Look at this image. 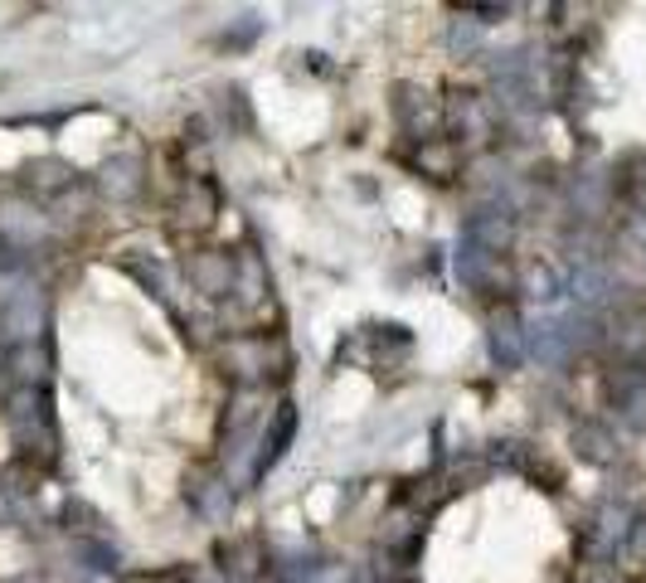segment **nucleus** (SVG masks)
Listing matches in <instances>:
<instances>
[{"label":"nucleus","mask_w":646,"mask_h":583,"mask_svg":"<svg viewBox=\"0 0 646 583\" xmlns=\"http://www.w3.org/2000/svg\"><path fill=\"white\" fill-rule=\"evenodd\" d=\"M5 423L20 447L54 457L59 429H54V404H49L45 384H10L5 389Z\"/></svg>","instance_id":"f257e3e1"},{"label":"nucleus","mask_w":646,"mask_h":583,"mask_svg":"<svg viewBox=\"0 0 646 583\" xmlns=\"http://www.w3.org/2000/svg\"><path fill=\"white\" fill-rule=\"evenodd\" d=\"M25 346H45V297L29 283L0 287V356Z\"/></svg>","instance_id":"f03ea898"},{"label":"nucleus","mask_w":646,"mask_h":583,"mask_svg":"<svg viewBox=\"0 0 646 583\" xmlns=\"http://www.w3.org/2000/svg\"><path fill=\"white\" fill-rule=\"evenodd\" d=\"M462 238H472V244H482L486 253H496V258H501L506 248L515 244V214L501 210V204H482L476 214H467Z\"/></svg>","instance_id":"7ed1b4c3"},{"label":"nucleus","mask_w":646,"mask_h":583,"mask_svg":"<svg viewBox=\"0 0 646 583\" xmlns=\"http://www.w3.org/2000/svg\"><path fill=\"white\" fill-rule=\"evenodd\" d=\"M297 429H301V413H297V404H277V413H273V429L263 433V447H258L253 482H263V476L273 472L277 462H283V457H287V447L297 443Z\"/></svg>","instance_id":"20e7f679"},{"label":"nucleus","mask_w":646,"mask_h":583,"mask_svg":"<svg viewBox=\"0 0 646 583\" xmlns=\"http://www.w3.org/2000/svg\"><path fill=\"white\" fill-rule=\"evenodd\" d=\"M492 360L501 364V370H515L520 360H525V326H520L510 311L492 321Z\"/></svg>","instance_id":"39448f33"},{"label":"nucleus","mask_w":646,"mask_h":583,"mask_svg":"<svg viewBox=\"0 0 646 583\" xmlns=\"http://www.w3.org/2000/svg\"><path fill=\"white\" fill-rule=\"evenodd\" d=\"M564 292L579 301V311H593V307H602V301H608L612 277H608V268L583 263L579 273H569V277H564Z\"/></svg>","instance_id":"423d86ee"},{"label":"nucleus","mask_w":646,"mask_h":583,"mask_svg":"<svg viewBox=\"0 0 646 583\" xmlns=\"http://www.w3.org/2000/svg\"><path fill=\"white\" fill-rule=\"evenodd\" d=\"M612 404L622 409V419H628L632 429H642L646 423V374L642 370H622L618 380H612Z\"/></svg>","instance_id":"0eeeda50"},{"label":"nucleus","mask_w":646,"mask_h":583,"mask_svg":"<svg viewBox=\"0 0 646 583\" xmlns=\"http://www.w3.org/2000/svg\"><path fill=\"white\" fill-rule=\"evenodd\" d=\"M141 161L137 156H117V161H108L102 165V195H112V200H132V195L141 190Z\"/></svg>","instance_id":"6e6552de"},{"label":"nucleus","mask_w":646,"mask_h":583,"mask_svg":"<svg viewBox=\"0 0 646 583\" xmlns=\"http://www.w3.org/2000/svg\"><path fill=\"white\" fill-rule=\"evenodd\" d=\"M492 268H496V253H486L472 238H457V277L467 287H486L492 283Z\"/></svg>","instance_id":"1a4fd4ad"},{"label":"nucleus","mask_w":646,"mask_h":583,"mask_svg":"<svg viewBox=\"0 0 646 583\" xmlns=\"http://www.w3.org/2000/svg\"><path fill=\"white\" fill-rule=\"evenodd\" d=\"M190 277L200 292H210V297H219V292H228V277H234V263H228V253H200L190 263Z\"/></svg>","instance_id":"9d476101"},{"label":"nucleus","mask_w":646,"mask_h":583,"mask_svg":"<svg viewBox=\"0 0 646 583\" xmlns=\"http://www.w3.org/2000/svg\"><path fill=\"white\" fill-rule=\"evenodd\" d=\"M73 555H78L83 569H92V574H112V569H117V549L102 545V539H78Z\"/></svg>","instance_id":"9b49d317"},{"label":"nucleus","mask_w":646,"mask_h":583,"mask_svg":"<svg viewBox=\"0 0 646 583\" xmlns=\"http://www.w3.org/2000/svg\"><path fill=\"white\" fill-rule=\"evenodd\" d=\"M25 516V486H10V476L0 472V525H15Z\"/></svg>","instance_id":"f8f14e48"},{"label":"nucleus","mask_w":646,"mask_h":583,"mask_svg":"<svg viewBox=\"0 0 646 583\" xmlns=\"http://www.w3.org/2000/svg\"><path fill=\"white\" fill-rule=\"evenodd\" d=\"M579 447H583V457H593V462H612V443H608V433L583 429V433H579Z\"/></svg>","instance_id":"ddd939ff"},{"label":"nucleus","mask_w":646,"mask_h":583,"mask_svg":"<svg viewBox=\"0 0 646 583\" xmlns=\"http://www.w3.org/2000/svg\"><path fill=\"white\" fill-rule=\"evenodd\" d=\"M628 549L632 555H646V520H637V525L628 530Z\"/></svg>","instance_id":"4468645a"}]
</instances>
